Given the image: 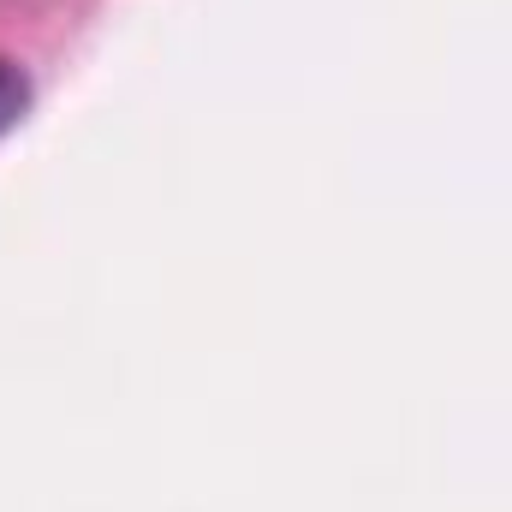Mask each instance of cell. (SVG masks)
<instances>
[{
    "instance_id": "cell-1",
    "label": "cell",
    "mask_w": 512,
    "mask_h": 512,
    "mask_svg": "<svg viewBox=\"0 0 512 512\" xmlns=\"http://www.w3.org/2000/svg\"><path fill=\"white\" fill-rule=\"evenodd\" d=\"M24 102H30V84H24V72L0 60V131L24 114Z\"/></svg>"
}]
</instances>
